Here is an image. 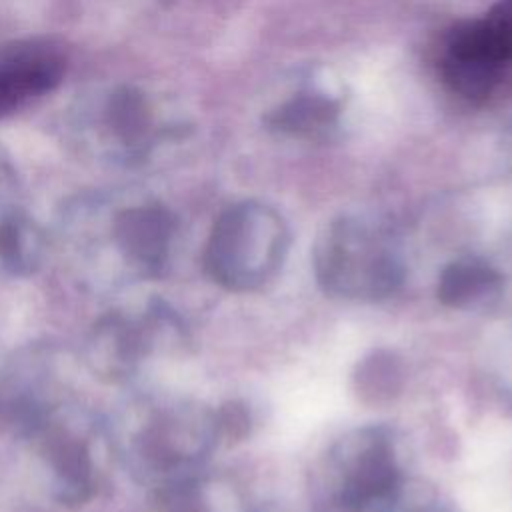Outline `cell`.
<instances>
[{
	"mask_svg": "<svg viewBox=\"0 0 512 512\" xmlns=\"http://www.w3.org/2000/svg\"><path fill=\"white\" fill-rule=\"evenodd\" d=\"M286 252L282 218L256 202L234 204L212 226L204 264L230 290H250L280 266Z\"/></svg>",
	"mask_w": 512,
	"mask_h": 512,
	"instance_id": "6da1fadb",
	"label": "cell"
},
{
	"mask_svg": "<svg viewBox=\"0 0 512 512\" xmlns=\"http://www.w3.org/2000/svg\"><path fill=\"white\" fill-rule=\"evenodd\" d=\"M316 274L334 294L384 298L402 284L404 264L380 232L344 220L318 248Z\"/></svg>",
	"mask_w": 512,
	"mask_h": 512,
	"instance_id": "7a4b0ae2",
	"label": "cell"
},
{
	"mask_svg": "<svg viewBox=\"0 0 512 512\" xmlns=\"http://www.w3.org/2000/svg\"><path fill=\"white\" fill-rule=\"evenodd\" d=\"M506 64L480 20L458 22L444 38L440 74L466 100H486L502 80Z\"/></svg>",
	"mask_w": 512,
	"mask_h": 512,
	"instance_id": "3957f363",
	"label": "cell"
},
{
	"mask_svg": "<svg viewBox=\"0 0 512 512\" xmlns=\"http://www.w3.org/2000/svg\"><path fill=\"white\" fill-rule=\"evenodd\" d=\"M66 70L64 56L42 42L0 48V118L54 90Z\"/></svg>",
	"mask_w": 512,
	"mask_h": 512,
	"instance_id": "277c9868",
	"label": "cell"
},
{
	"mask_svg": "<svg viewBox=\"0 0 512 512\" xmlns=\"http://www.w3.org/2000/svg\"><path fill=\"white\" fill-rule=\"evenodd\" d=\"M400 492V470L386 438H372L350 464L340 500L350 512H376L392 506Z\"/></svg>",
	"mask_w": 512,
	"mask_h": 512,
	"instance_id": "5b68a950",
	"label": "cell"
},
{
	"mask_svg": "<svg viewBox=\"0 0 512 512\" xmlns=\"http://www.w3.org/2000/svg\"><path fill=\"white\" fill-rule=\"evenodd\" d=\"M174 230V216L158 204L134 206L114 218V238L118 246L150 270L164 264Z\"/></svg>",
	"mask_w": 512,
	"mask_h": 512,
	"instance_id": "8992f818",
	"label": "cell"
},
{
	"mask_svg": "<svg viewBox=\"0 0 512 512\" xmlns=\"http://www.w3.org/2000/svg\"><path fill=\"white\" fill-rule=\"evenodd\" d=\"M48 460L58 478V498L64 504H82L92 494V460L86 444L66 432H52L46 442Z\"/></svg>",
	"mask_w": 512,
	"mask_h": 512,
	"instance_id": "52a82bcc",
	"label": "cell"
},
{
	"mask_svg": "<svg viewBox=\"0 0 512 512\" xmlns=\"http://www.w3.org/2000/svg\"><path fill=\"white\" fill-rule=\"evenodd\" d=\"M338 102L324 94L304 92L280 104L270 116L268 124L292 136H318L328 132L338 122Z\"/></svg>",
	"mask_w": 512,
	"mask_h": 512,
	"instance_id": "ba28073f",
	"label": "cell"
},
{
	"mask_svg": "<svg viewBox=\"0 0 512 512\" xmlns=\"http://www.w3.org/2000/svg\"><path fill=\"white\" fill-rule=\"evenodd\" d=\"M500 274L482 260H458L448 264L438 280V300L444 306L464 308L500 286Z\"/></svg>",
	"mask_w": 512,
	"mask_h": 512,
	"instance_id": "9c48e42d",
	"label": "cell"
},
{
	"mask_svg": "<svg viewBox=\"0 0 512 512\" xmlns=\"http://www.w3.org/2000/svg\"><path fill=\"white\" fill-rule=\"evenodd\" d=\"M106 124L112 134L130 148H138L150 132L152 116L142 92L130 86L118 88L106 104Z\"/></svg>",
	"mask_w": 512,
	"mask_h": 512,
	"instance_id": "30bf717a",
	"label": "cell"
},
{
	"mask_svg": "<svg viewBox=\"0 0 512 512\" xmlns=\"http://www.w3.org/2000/svg\"><path fill=\"white\" fill-rule=\"evenodd\" d=\"M358 390L366 400L380 402L392 398L402 382V370L398 360L388 352H376L360 364L356 374Z\"/></svg>",
	"mask_w": 512,
	"mask_h": 512,
	"instance_id": "8fae6325",
	"label": "cell"
},
{
	"mask_svg": "<svg viewBox=\"0 0 512 512\" xmlns=\"http://www.w3.org/2000/svg\"><path fill=\"white\" fill-rule=\"evenodd\" d=\"M28 230L30 226L22 218L8 216L0 222V260L16 272H22L28 266Z\"/></svg>",
	"mask_w": 512,
	"mask_h": 512,
	"instance_id": "7c38bea8",
	"label": "cell"
},
{
	"mask_svg": "<svg viewBox=\"0 0 512 512\" xmlns=\"http://www.w3.org/2000/svg\"><path fill=\"white\" fill-rule=\"evenodd\" d=\"M488 38L500 56L512 62V0H496L484 18H480Z\"/></svg>",
	"mask_w": 512,
	"mask_h": 512,
	"instance_id": "4fadbf2b",
	"label": "cell"
},
{
	"mask_svg": "<svg viewBox=\"0 0 512 512\" xmlns=\"http://www.w3.org/2000/svg\"><path fill=\"white\" fill-rule=\"evenodd\" d=\"M162 512H210L192 480H176L160 492Z\"/></svg>",
	"mask_w": 512,
	"mask_h": 512,
	"instance_id": "5bb4252c",
	"label": "cell"
},
{
	"mask_svg": "<svg viewBox=\"0 0 512 512\" xmlns=\"http://www.w3.org/2000/svg\"><path fill=\"white\" fill-rule=\"evenodd\" d=\"M214 426H216V432H220L228 440L236 442V440H242L248 434L250 414H248V410L242 402L232 400V402H226L218 410V414L214 418Z\"/></svg>",
	"mask_w": 512,
	"mask_h": 512,
	"instance_id": "9a60e30c",
	"label": "cell"
}]
</instances>
